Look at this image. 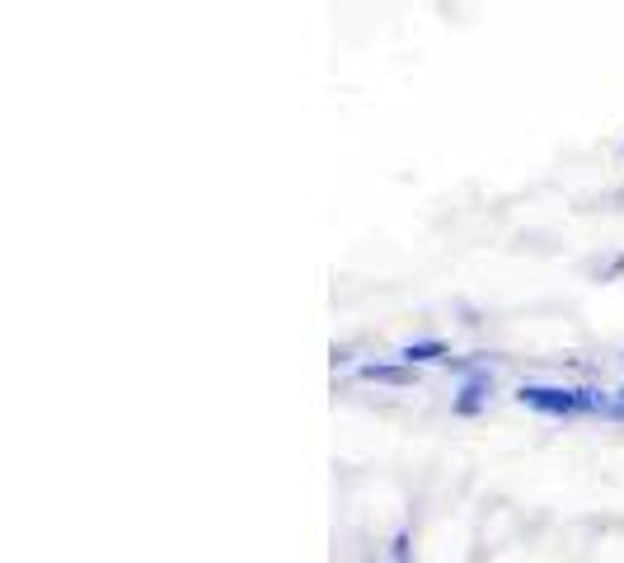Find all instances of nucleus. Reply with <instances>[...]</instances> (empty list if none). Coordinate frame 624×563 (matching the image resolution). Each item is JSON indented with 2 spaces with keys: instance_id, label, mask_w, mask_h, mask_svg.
<instances>
[{
  "instance_id": "1",
  "label": "nucleus",
  "mask_w": 624,
  "mask_h": 563,
  "mask_svg": "<svg viewBox=\"0 0 624 563\" xmlns=\"http://www.w3.org/2000/svg\"><path fill=\"white\" fill-rule=\"evenodd\" d=\"M526 413L549 418V423H587V418H606L610 385L596 381H521L512 395Z\"/></svg>"
},
{
  "instance_id": "2",
  "label": "nucleus",
  "mask_w": 624,
  "mask_h": 563,
  "mask_svg": "<svg viewBox=\"0 0 624 563\" xmlns=\"http://www.w3.org/2000/svg\"><path fill=\"white\" fill-rule=\"evenodd\" d=\"M493 399H498V376H493V366H474L465 376H456V390H451V413L456 418H484L493 409Z\"/></svg>"
},
{
  "instance_id": "3",
  "label": "nucleus",
  "mask_w": 624,
  "mask_h": 563,
  "mask_svg": "<svg viewBox=\"0 0 624 563\" xmlns=\"http://www.w3.org/2000/svg\"><path fill=\"white\" fill-rule=\"evenodd\" d=\"M352 381L376 385V390H413V385L423 381V371L399 362V357H362V362L352 366Z\"/></svg>"
},
{
  "instance_id": "4",
  "label": "nucleus",
  "mask_w": 624,
  "mask_h": 563,
  "mask_svg": "<svg viewBox=\"0 0 624 563\" xmlns=\"http://www.w3.org/2000/svg\"><path fill=\"white\" fill-rule=\"evenodd\" d=\"M451 343H446V338H437V334H423V338H409V343H399L395 348V357L399 362H409V366H418V371H423V366H446V357H451Z\"/></svg>"
},
{
  "instance_id": "5",
  "label": "nucleus",
  "mask_w": 624,
  "mask_h": 563,
  "mask_svg": "<svg viewBox=\"0 0 624 563\" xmlns=\"http://www.w3.org/2000/svg\"><path fill=\"white\" fill-rule=\"evenodd\" d=\"M601 423L624 427V381H620V385H610V404H606V418H601Z\"/></svg>"
},
{
  "instance_id": "6",
  "label": "nucleus",
  "mask_w": 624,
  "mask_h": 563,
  "mask_svg": "<svg viewBox=\"0 0 624 563\" xmlns=\"http://www.w3.org/2000/svg\"><path fill=\"white\" fill-rule=\"evenodd\" d=\"M390 563H413V535L409 531H395V540H390Z\"/></svg>"
},
{
  "instance_id": "7",
  "label": "nucleus",
  "mask_w": 624,
  "mask_h": 563,
  "mask_svg": "<svg viewBox=\"0 0 624 563\" xmlns=\"http://www.w3.org/2000/svg\"><path fill=\"white\" fill-rule=\"evenodd\" d=\"M620 366H624V352H620Z\"/></svg>"
}]
</instances>
